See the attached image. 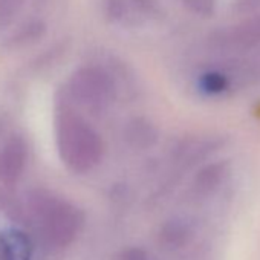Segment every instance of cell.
I'll return each mask as SVG.
<instances>
[{
  "mask_svg": "<svg viewBox=\"0 0 260 260\" xmlns=\"http://www.w3.org/2000/svg\"><path fill=\"white\" fill-rule=\"evenodd\" d=\"M239 77L242 80H260V48L252 51L239 68Z\"/></svg>",
  "mask_w": 260,
  "mask_h": 260,
  "instance_id": "7c38bea8",
  "label": "cell"
},
{
  "mask_svg": "<svg viewBox=\"0 0 260 260\" xmlns=\"http://www.w3.org/2000/svg\"><path fill=\"white\" fill-rule=\"evenodd\" d=\"M55 134L60 156L68 169L75 173H86L98 166L104 150L103 141L71 103H63L57 112Z\"/></svg>",
  "mask_w": 260,
  "mask_h": 260,
  "instance_id": "6da1fadb",
  "label": "cell"
},
{
  "mask_svg": "<svg viewBox=\"0 0 260 260\" xmlns=\"http://www.w3.org/2000/svg\"><path fill=\"white\" fill-rule=\"evenodd\" d=\"M28 0H0V32L13 28L22 17Z\"/></svg>",
  "mask_w": 260,
  "mask_h": 260,
  "instance_id": "ba28073f",
  "label": "cell"
},
{
  "mask_svg": "<svg viewBox=\"0 0 260 260\" xmlns=\"http://www.w3.org/2000/svg\"><path fill=\"white\" fill-rule=\"evenodd\" d=\"M121 260H147V257H146V254H144L143 251H140V249H130V251H127V252L122 255Z\"/></svg>",
  "mask_w": 260,
  "mask_h": 260,
  "instance_id": "2e32d148",
  "label": "cell"
},
{
  "mask_svg": "<svg viewBox=\"0 0 260 260\" xmlns=\"http://www.w3.org/2000/svg\"><path fill=\"white\" fill-rule=\"evenodd\" d=\"M184 4L194 14L204 16V17L211 16L216 8V0H184Z\"/></svg>",
  "mask_w": 260,
  "mask_h": 260,
  "instance_id": "4fadbf2b",
  "label": "cell"
},
{
  "mask_svg": "<svg viewBox=\"0 0 260 260\" xmlns=\"http://www.w3.org/2000/svg\"><path fill=\"white\" fill-rule=\"evenodd\" d=\"M32 242L26 233L8 228L0 233V258L2 260H31Z\"/></svg>",
  "mask_w": 260,
  "mask_h": 260,
  "instance_id": "52a82bcc",
  "label": "cell"
},
{
  "mask_svg": "<svg viewBox=\"0 0 260 260\" xmlns=\"http://www.w3.org/2000/svg\"><path fill=\"white\" fill-rule=\"evenodd\" d=\"M34 213L42 236L54 246H68L78 234L83 216L66 201L42 196L34 204Z\"/></svg>",
  "mask_w": 260,
  "mask_h": 260,
  "instance_id": "7a4b0ae2",
  "label": "cell"
},
{
  "mask_svg": "<svg viewBox=\"0 0 260 260\" xmlns=\"http://www.w3.org/2000/svg\"><path fill=\"white\" fill-rule=\"evenodd\" d=\"M223 178V167L220 164H213L199 172L196 178V187L202 191L214 190Z\"/></svg>",
  "mask_w": 260,
  "mask_h": 260,
  "instance_id": "8fae6325",
  "label": "cell"
},
{
  "mask_svg": "<svg viewBox=\"0 0 260 260\" xmlns=\"http://www.w3.org/2000/svg\"><path fill=\"white\" fill-rule=\"evenodd\" d=\"M233 10L237 14H255L260 11V0H234Z\"/></svg>",
  "mask_w": 260,
  "mask_h": 260,
  "instance_id": "5bb4252c",
  "label": "cell"
},
{
  "mask_svg": "<svg viewBox=\"0 0 260 260\" xmlns=\"http://www.w3.org/2000/svg\"><path fill=\"white\" fill-rule=\"evenodd\" d=\"M211 48L226 52H246L260 48V11L246 16L239 23L213 31L208 39Z\"/></svg>",
  "mask_w": 260,
  "mask_h": 260,
  "instance_id": "277c9868",
  "label": "cell"
},
{
  "mask_svg": "<svg viewBox=\"0 0 260 260\" xmlns=\"http://www.w3.org/2000/svg\"><path fill=\"white\" fill-rule=\"evenodd\" d=\"M28 147L22 137L10 138L0 149V182H16L26 164Z\"/></svg>",
  "mask_w": 260,
  "mask_h": 260,
  "instance_id": "8992f818",
  "label": "cell"
},
{
  "mask_svg": "<svg viewBox=\"0 0 260 260\" xmlns=\"http://www.w3.org/2000/svg\"><path fill=\"white\" fill-rule=\"evenodd\" d=\"M155 130L150 124L143 122L140 119L134 121L127 128V140L137 147H147L152 146L155 141Z\"/></svg>",
  "mask_w": 260,
  "mask_h": 260,
  "instance_id": "9c48e42d",
  "label": "cell"
},
{
  "mask_svg": "<svg viewBox=\"0 0 260 260\" xmlns=\"http://www.w3.org/2000/svg\"><path fill=\"white\" fill-rule=\"evenodd\" d=\"M66 96L89 110H101L113 100V81L110 75L98 66L77 69L66 86Z\"/></svg>",
  "mask_w": 260,
  "mask_h": 260,
  "instance_id": "3957f363",
  "label": "cell"
},
{
  "mask_svg": "<svg viewBox=\"0 0 260 260\" xmlns=\"http://www.w3.org/2000/svg\"><path fill=\"white\" fill-rule=\"evenodd\" d=\"M106 17L122 28H140L156 20L161 7L158 0H103Z\"/></svg>",
  "mask_w": 260,
  "mask_h": 260,
  "instance_id": "5b68a950",
  "label": "cell"
},
{
  "mask_svg": "<svg viewBox=\"0 0 260 260\" xmlns=\"http://www.w3.org/2000/svg\"><path fill=\"white\" fill-rule=\"evenodd\" d=\"M187 236V230L179 225V223H175V225H170L169 230H166V237L169 239V242L175 243V245H179Z\"/></svg>",
  "mask_w": 260,
  "mask_h": 260,
  "instance_id": "9a60e30c",
  "label": "cell"
},
{
  "mask_svg": "<svg viewBox=\"0 0 260 260\" xmlns=\"http://www.w3.org/2000/svg\"><path fill=\"white\" fill-rule=\"evenodd\" d=\"M201 89L207 93H211V95H216V93H222L225 92L230 84H231V80L228 77V74L225 71H220V69H213V71H208L205 72L202 77H201Z\"/></svg>",
  "mask_w": 260,
  "mask_h": 260,
  "instance_id": "30bf717a",
  "label": "cell"
}]
</instances>
